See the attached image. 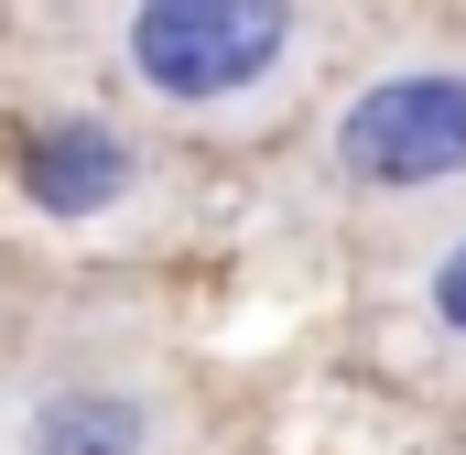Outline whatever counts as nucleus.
I'll list each match as a JSON object with an SVG mask.
<instances>
[{
    "instance_id": "f257e3e1",
    "label": "nucleus",
    "mask_w": 466,
    "mask_h": 455,
    "mask_svg": "<svg viewBox=\"0 0 466 455\" xmlns=\"http://www.w3.org/2000/svg\"><path fill=\"white\" fill-rule=\"evenodd\" d=\"M293 55V0H130V76L174 109H218Z\"/></svg>"
},
{
    "instance_id": "f03ea898",
    "label": "nucleus",
    "mask_w": 466,
    "mask_h": 455,
    "mask_svg": "<svg viewBox=\"0 0 466 455\" xmlns=\"http://www.w3.org/2000/svg\"><path fill=\"white\" fill-rule=\"evenodd\" d=\"M337 174L369 196H423L466 174V66H401L337 119Z\"/></svg>"
},
{
    "instance_id": "7ed1b4c3",
    "label": "nucleus",
    "mask_w": 466,
    "mask_h": 455,
    "mask_svg": "<svg viewBox=\"0 0 466 455\" xmlns=\"http://www.w3.org/2000/svg\"><path fill=\"white\" fill-rule=\"evenodd\" d=\"M22 196H33L44 217H98V207L130 196V141H119L109 119H55V130H33Z\"/></svg>"
},
{
    "instance_id": "20e7f679",
    "label": "nucleus",
    "mask_w": 466,
    "mask_h": 455,
    "mask_svg": "<svg viewBox=\"0 0 466 455\" xmlns=\"http://www.w3.org/2000/svg\"><path fill=\"white\" fill-rule=\"evenodd\" d=\"M22 445L33 455H141L152 445V412L130 390H44L22 412Z\"/></svg>"
},
{
    "instance_id": "39448f33",
    "label": "nucleus",
    "mask_w": 466,
    "mask_h": 455,
    "mask_svg": "<svg viewBox=\"0 0 466 455\" xmlns=\"http://www.w3.org/2000/svg\"><path fill=\"white\" fill-rule=\"evenodd\" d=\"M423 304H434V326H445V337H466V238L445 249V260H434V282H423Z\"/></svg>"
}]
</instances>
